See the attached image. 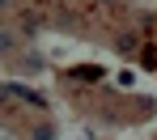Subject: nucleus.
Segmentation results:
<instances>
[{"instance_id":"1","label":"nucleus","mask_w":157,"mask_h":140,"mask_svg":"<svg viewBox=\"0 0 157 140\" xmlns=\"http://www.w3.org/2000/svg\"><path fill=\"white\" fill-rule=\"evenodd\" d=\"M13 43H17V38H13L9 30H0V51H13Z\"/></svg>"}]
</instances>
